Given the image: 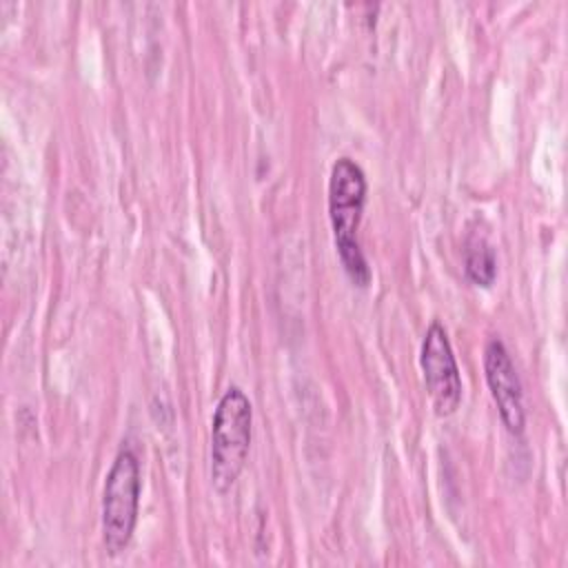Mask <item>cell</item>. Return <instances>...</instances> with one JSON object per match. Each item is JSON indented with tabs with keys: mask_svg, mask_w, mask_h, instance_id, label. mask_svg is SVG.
<instances>
[{
	"mask_svg": "<svg viewBox=\"0 0 568 568\" xmlns=\"http://www.w3.org/2000/svg\"><path fill=\"white\" fill-rule=\"evenodd\" d=\"M364 204L366 175L362 166L351 158H337L328 178V217L339 262L357 286H366L371 282V268L357 240Z\"/></svg>",
	"mask_w": 568,
	"mask_h": 568,
	"instance_id": "6da1fadb",
	"label": "cell"
},
{
	"mask_svg": "<svg viewBox=\"0 0 568 568\" xmlns=\"http://www.w3.org/2000/svg\"><path fill=\"white\" fill-rule=\"evenodd\" d=\"M253 435V406L240 386H229L211 419V484L229 493L246 466Z\"/></svg>",
	"mask_w": 568,
	"mask_h": 568,
	"instance_id": "7a4b0ae2",
	"label": "cell"
},
{
	"mask_svg": "<svg viewBox=\"0 0 568 568\" xmlns=\"http://www.w3.org/2000/svg\"><path fill=\"white\" fill-rule=\"evenodd\" d=\"M140 462L131 448H122L104 479L102 490V544L115 557L131 544L140 508Z\"/></svg>",
	"mask_w": 568,
	"mask_h": 568,
	"instance_id": "3957f363",
	"label": "cell"
},
{
	"mask_svg": "<svg viewBox=\"0 0 568 568\" xmlns=\"http://www.w3.org/2000/svg\"><path fill=\"white\" fill-rule=\"evenodd\" d=\"M419 366L435 415H453L462 404V375L448 333L439 322H433L424 333Z\"/></svg>",
	"mask_w": 568,
	"mask_h": 568,
	"instance_id": "277c9868",
	"label": "cell"
},
{
	"mask_svg": "<svg viewBox=\"0 0 568 568\" xmlns=\"http://www.w3.org/2000/svg\"><path fill=\"white\" fill-rule=\"evenodd\" d=\"M484 375H486V384L490 388V395L497 404V410H499V417H501L506 430L513 435H519L526 424L524 390H521L517 368L510 359V353L499 337H493L486 342Z\"/></svg>",
	"mask_w": 568,
	"mask_h": 568,
	"instance_id": "5b68a950",
	"label": "cell"
},
{
	"mask_svg": "<svg viewBox=\"0 0 568 568\" xmlns=\"http://www.w3.org/2000/svg\"><path fill=\"white\" fill-rule=\"evenodd\" d=\"M466 277L477 286H490L497 277V257L493 246L481 235H470L464 248Z\"/></svg>",
	"mask_w": 568,
	"mask_h": 568,
	"instance_id": "8992f818",
	"label": "cell"
}]
</instances>
